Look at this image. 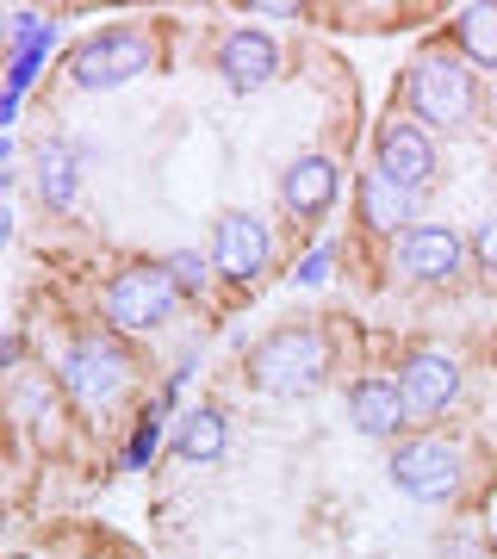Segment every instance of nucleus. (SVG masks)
<instances>
[{
    "label": "nucleus",
    "instance_id": "f257e3e1",
    "mask_svg": "<svg viewBox=\"0 0 497 559\" xmlns=\"http://www.w3.org/2000/svg\"><path fill=\"white\" fill-rule=\"evenodd\" d=\"M323 373H330V348L311 323H286L249 348V385L268 399H305L323 385Z\"/></svg>",
    "mask_w": 497,
    "mask_h": 559
},
{
    "label": "nucleus",
    "instance_id": "f03ea898",
    "mask_svg": "<svg viewBox=\"0 0 497 559\" xmlns=\"http://www.w3.org/2000/svg\"><path fill=\"white\" fill-rule=\"evenodd\" d=\"M404 100L417 112V124H436V131H460V124L473 119L478 106V87H473V69L448 50H429V57L411 62V75H404Z\"/></svg>",
    "mask_w": 497,
    "mask_h": 559
},
{
    "label": "nucleus",
    "instance_id": "7ed1b4c3",
    "mask_svg": "<svg viewBox=\"0 0 497 559\" xmlns=\"http://www.w3.org/2000/svg\"><path fill=\"white\" fill-rule=\"evenodd\" d=\"M150 62H156V38H150L143 25H106V32H94L87 44H75L69 75H75L81 94H113L125 81L150 75Z\"/></svg>",
    "mask_w": 497,
    "mask_h": 559
},
{
    "label": "nucleus",
    "instance_id": "20e7f679",
    "mask_svg": "<svg viewBox=\"0 0 497 559\" xmlns=\"http://www.w3.org/2000/svg\"><path fill=\"white\" fill-rule=\"evenodd\" d=\"M99 305H106V323L119 336H150V330H162L180 311V286L168 274V261H138V267L113 274V286H106Z\"/></svg>",
    "mask_w": 497,
    "mask_h": 559
},
{
    "label": "nucleus",
    "instance_id": "39448f33",
    "mask_svg": "<svg viewBox=\"0 0 497 559\" xmlns=\"http://www.w3.org/2000/svg\"><path fill=\"white\" fill-rule=\"evenodd\" d=\"M125 385H131V355H125L113 336H99V330H87V336L69 342V355H62V392L81 404V411H113V404L125 399Z\"/></svg>",
    "mask_w": 497,
    "mask_h": 559
},
{
    "label": "nucleus",
    "instance_id": "423d86ee",
    "mask_svg": "<svg viewBox=\"0 0 497 559\" xmlns=\"http://www.w3.org/2000/svg\"><path fill=\"white\" fill-rule=\"evenodd\" d=\"M386 473H392V485L404 498L448 503L460 491V448L441 441V436H411V441H398V454H392Z\"/></svg>",
    "mask_w": 497,
    "mask_h": 559
},
{
    "label": "nucleus",
    "instance_id": "0eeeda50",
    "mask_svg": "<svg viewBox=\"0 0 497 559\" xmlns=\"http://www.w3.org/2000/svg\"><path fill=\"white\" fill-rule=\"evenodd\" d=\"M268 255H274L268 224H261L256 212H224L218 230H212V267H218L224 280L249 286V280L268 274Z\"/></svg>",
    "mask_w": 497,
    "mask_h": 559
},
{
    "label": "nucleus",
    "instance_id": "6e6552de",
    "mask_svg": "<svg viewBox=\"0 0 497 559\" xmlns=\"http://www.w3.org/2000/svg\"><path fill=\"white\" fill-rule=\"evenodd\" d=\"M398 385H404L411 417H436L460 399V360L448 348H411L404 367H398Z\"/></svg>",
    "mask_w": 497,
    "mask_h": 559
},
{
    "label": "nucleus",
    "instance_id": "1a4fd4ad",
    "mask_svg": "<svg viewBox=\"0 0 497 559\" xmlns=\"http://www.w3.org/2000/svg\"><path fill=\"white\" fill-rule=\"evenodd\" d=\"M460 261H466V242L448 230V224H411L404 237H398V267L423 286H441V280L460 274Z\"/></svg>",
    "mask_w": 497,
    "mask_h": 559
},
{
    "label": "nucleus",
    "instance_id": "9d476101",
    "mask_svg": "<svg viewBox=\"0 0 497 559\" xmlns=\"http://www.w3.org/2000/svg\"><path fill=\"white\" fill-rule=\"evenodd\" d=\"M379 168H386L404 193H423V187L436 180V143H429V131L411 124V119L379 124Z\"/></svg>",
    "mask_w": 497,
    "mask_h": 559
},
{
    "label": "nucleus",
    "instance_id": "9b49d317",
    "mask_svg": "<svg viewBox=\"0 0 497 559\" xmlns=\"http://www.w3.org/2000/svg\"><path fill=\"white\" fill-rule=\"evenodd\" d=\"M218 75L237 87V94H256V87H268V81L280 75V50L268 32H256V25H237V32H224L218 44Z\"/></svg>",
    "mask_w": 497,
    "mask_h": 559
},
{
    "label": "nucleus",
    "instance_id": "f8f14e48",
    "mask_svg": "<svg viewBox=\"0 0 497 559\" xmlns=\"http://www.w3.org/2000/svg\"><path fill=\"white\" fill-rule=\"evenodd\" d=\"M342 193V168L330 156H298L286 162V175H280V205L293 212V218H323Z\"/></svg>",
    "mask_w": 497,
    "mask_h": 559
},
{
    "label": "nucleus",
    "instance_id": "ddd939ff",
    "mask_svg": "<svg viewBox=\"0 0 497 559\" xmlns=\"http://www.w3.org/2000/svg\"><path fill=\"white\" fill-rule=\"evenodd\" d=\"M348 417H355L360 436H398L411 404H404V385L386 380V373H367V380L348 385Z\"/></svg>",
    "mask_w": 497,
    "mask_h": 559
},
{
    "label": "nucleus",
    "instance_id": "4468645a",
    "mask_svg": "<svg viewBox=\"0 0 497 559\" xmlns=\"http://www.w3.org/2000/svg\"><path fill=\"white\" fill-rule=\"evenodd\" d=\"M81 162H87L81 143H62V138L38 143V162H32V168H38V200L50 205V212H69V205H75Z\"/></svg>",
    "mask_w": 497,
    "mask_h": 559
},
{
    "label": "nucleus",
    "instance_id": "2eb2a0df",
    "mask_svg": "<svg viewBox=\"0 0 497 559\" xmlns=\"http://www.w3.org/2000/svg\"><path fill=\"white\" fill-rule=\"evenodd\" d=\"M360 224L367 230H398V224L411 230L417 224V193H404L386 168H367L360 175Z\"/></svg>",
    "mask_w": 497,
    "mask_h": 559
},
{
    "label": "nucleus",
    "instance_id": "dca6fc26",
    "mask_svg": "<svg viewBox=\"0 0 497 559\" xmlns=\"http://www.w3.org/2000/svg\"><path fill=\"white\" fill-rule=\"evenodd\" d=\"M224 441H230V423H224L218 404H193L175 429V454L180 460H218Z\"/></svg>",
    "mask_w": 497,
    "mask_h": 559
},
{
    "label": "nucleus",
    "instance_id": "f3484780",
    "mask_svg": "<svg viewBox=\"0 0 497 559\" xmlns=\"http://www.w3.org/2000/svg\"><path fill=\"white\" fill-rule=\"evenodd\" d=\"M454 38L478 69H497V7H466L454 20Z\"/></svg>",
    "mask_w": 497,
    "mask_h": 559
},
{
    "label": "nucleus",
    "instance_id": "a211bd4d",
    "mask_svg": "<svg viewBox=\"0 0 497 559\" xmlns=\"http://www.w3.org/2000/svg\"><path fill=\"white\" fill-rule=\"evenodd\" d=\"M13 411H20L25 423H32V436H57V423H62V411H57V399H50V385L44 380H20V392H13Z\"/></svg>",
    "mask_w": 497,
    "mask_h": 559
},
{
    "label": "nucleus",
    "instance_id": "6ab92c4d",
    "mask_svg": "<svg viewBox=\"0 0 497 559\" xmlns=\"http://www.w3.org/2000/svg\"><path fill=\"white\" fill-rule=\"evenodd\" d=\"M156 448H162V404H156V411H143L138 436H131V448H125V466H150Z\"/></svg>",
    "mask_w": 497,
    "mask_h": 559
},
{
    "label": "nucleus",
    "instance_id": "aec40b11",
    "mask_svg": "<svg viewBox=\"0 0 497 559\" xmlns=\"http://www.w3.org/2000/svg\"><path fill=\"white\" fill-rule=\"evenodd\" d=\"M168 274H175L180 293H199V286H205V261H199L193 249H180V255H168Z\"/></svg>",
    "mask_w": 497,
    "mask_h": 559
},
{
    "label": "nucleus",
    "instance_id": "412c9836",
    "mask_svg": "<svg viewBox=\"0 0 497 559\" xmlns=\"http://www.w3.org/2000/svg\"><path fill=\"white\" fill-rule=\"evenodd\" d=\"M473 255H478V267H485V274H497V218H485V224H478Z\"/></svg>",
    "mask_w": 497,
    "mask_h": 559
},
{
    "label": "nucleus",
    "instance_id": "4be33fe9",
    "mask_svg": "<svg viewBox=\"0 0 497 559\" xmlns=\"http://www.w3.org/2000/svg\"><path fill=\"white\" fill-rule=\"evenodd\" d=\"M330 261H336V255H330V249H318V255H305V261H298V286H323V280H330Z\"/></svg>",
    "mask_w": 497,
    "mask_h": 559
}]
</instances>
